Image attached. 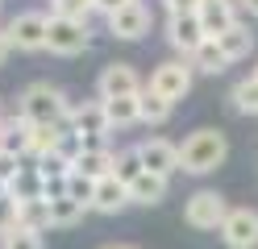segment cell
<instances>
[{"label":"cell","mask_w":258,"mask_h":249,"mask_svg":"<svg viewBox=\"0 0 258 249\" xmlns=\"http://www.w3.org/2000/svg\"><path fill=\"white\" fill-rule=\"evenodd\" d=\"M191 66L196 71H204V75H221L225 66H229V58H225V50H221V42H213L208 38L200 50H196V58H191Z\"/></svg>","instance_id":"obj_20"},{"label":"cell","mask_w":258,"mask_h":249,"mask_svg":"<svg viewBox=\"0 0 258 249\" xmlns=\"http://www.w3.org/2000/svg\"><path fill=\"white\" fill-rule=\"evenodd\" d=\"M221 42V50H225V58H229V62H237V58H246L250 54V50H254V33H250V25H233L229 33H225V38H217Z\"/></svg>","instance_id":"obj_19"},{"label":"cell","mask_w":258,"mask_h":249,"mask_svg":"<svg viewBox=\"0 0 258 249\" xmlns=\"http://www.w3.org/2000/svg\"><path fill=\"white\" fill-rule=\"evenodd\" d=\"M229 212L233 208L225 204L221 191H196V195L187 199V208H183V220L191 228H200V232H208V228L221 232V224H225V216H229Z\"/></svg>","instance_id":"obj_3"},{"label":"cell","mask_w":258,"mask_h":249,"mask_svg":"<svg viewBox=\"0 0 258 249\" xmlns=\"http://www.w3.org/2000/svg\"><path fill=\"white\" fill-rule=\"evenodd\" d=\"M125 204H129V187H125L117 175H108V179L96 183V199H92L96 212H121Z\"/></svg>","instance_id":"obj_15"},{"label":"cell","mask_w":258,"mask_h":249,"mask_svg":"<svg viewBox=\"0 0 258 249\" xmlns=\"http://www.w3.org/2000/svg\"><path fill=\"white\" fill-rule=\"evenodd\" d=\"M138 154H142V166H146L150 175L171 179L175 171H179V145H171V141H163V137L142 141V145H138Z\"/></svg>","instance_id":"obj_10"},{"label":"cell","mask_w":258,"mask_h":249,"mask_svg":"<svg viewBox=\"0 0 258 249\" xmlns=\"http://www.w3.org/2000/svg\"><path fill=\"white\" fill-rule=\"evenodd\" d=\"M54 17H71V21H88V13L96 9V0H50Z\"/></svg>","instance_id":"obj_29"},{"label":"cell","mask_w":258,"mask_h":249,"mask_svg":"<svg viewBox=\"0 0 258 249\" xmlns=\"http://www.w3.org/2000/svg\"><path fill=\"white\" fill-rule=\"evenodd\" d=\"M237 9L250 13V17H258V0H237Z\"/></svg>","instance_id":"obj_37"},{"label":"cell","mask_w":258,"mask_h":249,"mask_svg":"<svg viewBox=\"0 0 258 249\" xmlns=\"http://www.w3.org/2000/svg\"><path fill=\"white\" fill-rule=\"evenodd\" d=\"M221 241L229 249H254L258 245V212L254 208H233L221 224Z\"/></svg>","instance_id":"obj_8"},{"label":"cell","mask_w":258,"mask_h":249,"mask_svg":"<svg viewBox=\"0 0 258 249\" xmlns=\"http://www.w3.org/2000/svg\"><path fill=\"white\" fill-rule=\"evenodd\" d=\"M67 195L75 199L79 208H92V199H96V183L92 179H84V175H75L71 171V179H67Z\"/></svg>","instance_id":"obj_28"},{"label":"cell","mask_w":258,"mask_h":249,"mask_svg":"<svg viewBox=\"0 0 258 249\" xmlns=\"http://www.w3.org/2000/svg\"><path fill=\"white\" fill-rule=\"evenodd\" d=\"M17 204H21V224L17 228H34V232L50 228V204L46 199H17Z\"/></svg>","instance_id":"obj_21"},{"label":"cell","mask_w":258,"mask_h":249,"mask_svg":"<svg viewBox=\"0 0 258 249\" xmlns=\"http://www.w3.org/2000/svg\"><path fill=\"white\" fill-rule=\"evenodd\" d=\"M9 195L13 199H42V175L38 171H21L17 183L9 187Z\"/></svg>","instance_id":"obj_27"},{"label":"cell","mask_w":258,"mask_h":249,"mask_svg":"<svg viewBox=\"0 0 258 249\" xmlns=\"http://www.w3.org/2000/svg\"><path fill=\"white\" fill-rule=\"evenodd\" d=\"M229 100H233V108H237L241 116H258V79H254V75L241 79L237 88L229 92Z\"/></svg>","instance_id":"obj_22"},{"label":"cell","mask_w":258,"mask_h":249,"mask_svg":"<svg viewBox=\"0 0 258 249\" xmlns=\"http://www.w3.org/2000/svg\"><path fill=\"white\" fill-rule=\"evenodd\" d=\"M0 249H42V232L34 228H13L5 241H0Z\"/></svg>","instance_id":"obj_32"},{"label":"cell","mask_w":258,"mask_h":249,"mask_svg":"<svg viewBox=\"0 0 258 249\" xmlns=\"http://www.w3.org/2000/svg\"><path fill=\"white\" fill-rule=\"evenodd\" d=\"M254 79H258V66H254Z\"/></svg>","instance_id":"obj_40"},{"label":"cell","mask_w":258,"mask_h":249,"mask_svg":"<svg viewBox=\"0 0 258 249\" xmlns=\"http://www.w3.org/2000/svg\"><path fill=\"white\" fill-rule=\"evenodd\" d=\"M112 175H117V179L125 183V187H129L134 179H142V175H146V166H142L138 145H134V149H121V154H117V166H112Z\"/></svg>","instance_id":"obj_25"},{"label":"cell","mask_w":258,"mask_h":249,"mask_svg":"<svg viewBox=\"0 0 258 249\" xmlns=\"http://www.w3.org/2000/svg\"><path fill=\"white\" fill-rule=\"evenodd\" d=\"M112 166H117V154H108V149H88V154H79L75 162V175H84L92 183H100L112 175Z\"/></svg>","instance_id":"obj_17"},{"label":"cell","mask_w":258,"mask_h":249,"mask_svg":"<svg viewBox=\"0 0 258 249\" xmlns=\"http://www.w3.org/2000/svg\"><path fill=\"white\" fill-rule=\"evenodd\" d=\"M71 133H79V137H108V116H104V104L100 100H92V104H79L71 112Z\"/></svg>","instance_id":"obj_13"},{"label":"cell","mask_w":258,"mask_h":249,"mask_svg":"<svg viewBox=\"0 0 258 249\" xmlns=\"http://www.w3.org/2000/svg\"><path fill=\"white\" fill-rule=\"evenodd\" d=\"M58 137H62V129H46V125H38L34 133H29V154L42 162L46 154H54V149H58Z\"/></svg>","instance_id":"obj_26"},{"label":"cell","mask_w":258,"mask_h":249,"mask_svg":"<svg viewBox=\"0 0 258 249\" xmlns=\"http://www.w3.org/2000/svg\"><path fill=\"white\" fill-rule=\"evenodd\" d=\"M225 154H229V141H225L221 129H196V133L179 145V171H187V175H208V171H217V166L225 162Z\"/></svg>","instance_id":"obj_2"},{"label":"cell","mask_w":258,"mask_h":249,"mask_svg":"<svg viewBox=\"0 0 258 249\" xmlns=\"http://www.w3.org/2000/svg\"><path fill=\"white\" fill-rule=\"evenodd\" d=\"M17 224H21V204L13 195H0V241H5Z\"/></svg>","instance_id":"obj_30"},{"label":"cell","mask_w":258,"mask_h":249,"mask_svg":"<svg viewBox=\"0 0 258 249\" xmlns=\"http://www.w3.org/2000/svg\"><path fill=\"white\" fill-rule=\"evenodd\" d=\"M100 249H138V245H100Z\"/></svg>","instance_id":"obj_38"},{"label":"cell","mask_w":258,"mask_h":249,"mask_svg":"<svg viewBox=\"0 0 258 249\" xmlns=\"http://www.w3.org/2000/svg\"><path fill=\"white\" fill-rule=\"evenodd\" d=\"M29 133H34V125H29L25 116H13V121H0V154L25 158V154H29Z\"/></svg>","instance_id":"obj_14"},{"label":"cell","mask_w":258,"mask_h":249,"mask_svg":"<svg viewBox=\"0 0 258 249\" xmlns=\"http://www.w3.org/2000/svg\"><path fill=\"white\" fill-rule=\"evenodd\" d=\"M92 46L88 21H71V17H54L50 13V29H46V50L54 54H84Z\"/></svg>","instance_id":"obj_4"},{"label":"cell","mask_w":258,"mask_h":249,"mask_svg":"<svg viewBox=\"0 0 258 249\" xmlns=\"http://www.w3.org/2000/svg\"><path fill=\"white\" fill-rule=\"evenodd\" d=\"M84 212H88V208H79L71 195H67V199H54V204H50V228H71V224L84 220Z\"/></svg>","instance_id":"obj_23"},{"label":"cell","mask_w":258,"mask_h":249,"mask_svg":"<svg viewBox=\"0 0 258 249\" xmlns=\"http://www.w3.org/2000/svg\"><path fill=\"white\" fill-rule=\"evenodd\" d=\"M21 171H25V166H21V158H13V154H0V183H5V187H13Z\"/></svg>","instance_id":"obj_33"},{"label":"cell","mask_w":258,"mask_h":249,"mask_svg":"<svg viewBox=\"0 0 258 249\" xmlns=\"http://www.w3.org/2000/svg\"><path fill=\"white\" fill-rule=\"evenodd\" d=\"M200 25H204V33L208 38H225L233 25H237V9L229 5V0H204V9H200Z\"/></svg>","instance_id":"obj_12"},{"label":"cell","mask_w":258,"mask_h":249,"mask_svg":"<svg viewBox=\"0 0 258 249\" xmlns=\"http://www.w3.org/2000/svg\"><path fill=\"white\" fill-rule=\"evenodd\" d=\"M100 104H104V116H108V129H125V125L142 121L138 96H129V100H100Z\"/></svg>","instance_id":"obj_18"},{"label":"cell","mask_w":258,"mask_h":249,"mask_svg":"<svg viewBox=\"0 0 258 249\" xmlns=\"http://www.w3.org/2000/svg\"><path fill=\"white\" fill-rule=\"evenodd\" d=\"M46 29H50L46 13H17L5 33H9L13 50H46Z\"/></svg>","instance_id":"obj_6"},{"label":"cell","mask_w":258,"mask_h":249,"mask_svg":"<svg viewBox=\"0 0 258 249\" xmlns=\"http://www.w3.org/2000/svg\"><path fill=\"white\" fill-rule=\"evenodd\" d=\"M163 195H167V179L163 175H142L129 183V204H142V208H154V204H163Z\"/></svg>","instance_id":"obj_16"},{"label":"cell","mask_w":258,"mask_h":249,"mask_svg":"<svg viewBox=\"0 0 258 249\" xmlns=\"http://www.w3.org/2000/svg\"><path fill=\"white\" fill-rule=\"evenodd\" d=\"M9 50H13V42H9V33H5V29H0V62H5V58H9Z\"/></svg>","instance_id":"obj_36"},{"label":"cell","mask_w":258,"mask_h":249,"mask_svg":"<svg viewBox=\"0 0 258 249\" xmlns=\"http://www.w3.org/2000/svg\"><path fill=\"white\" fill-rule=\"evenodd\" d=\"M34 171H38L42 179H67V175L75 171V166H71L67 158H62V154H46V158H42V162L34 166Z\"/></svg>","instance_id":"obj_31"},{"label":"cell","mask_w":258,"mask_h":249,"mask_svg":"<svg viewBox=\"0 0 258 249\" xmlns=\"http://www.w3.org/2000/svg\"><path fill=\"white\" fill-rule=\"evenodd\" d=\"M100 100H129V96H142L146 88H142V79L138 71L129 62H108L104 71H100Z\"/></svg>","instance_id":"obj_7"},{"label":"cell","mask_w":258,"mask_h":249,"mask_svg":"<svg viewBox=\"0 0 258 249\" xmlns=\"http://www.w3.org/2000/svg\"><path fill=\"white\" fill-rule=\"evenodd\" d=\"M134 0H96V13H104V17H117L121 9H129Z\"/></svg>","instance_id":"obj_35"},{"label":"cell","mask_w":258,"mask_h":249,"mask_svg":"<svg viewBox=\"0 0 258 249\" xmlns=\"http://www.w3.org/2000/svg\"><path fill=\"white\" fill-rule=\"evenodd\" d=\"M17 116H25L29 125H46V129H62L71 121V108H67V96L50 83H29L21 92V104H17Z\"/></svg>","instance_id":"obj_1"},{"label":"cell","mask_w":258,"mask_h":249,"mask_svg":"<svg viewBox=\"0 0 258 249\" xmlns=\"http://www.w3.org/2000/svg\"><path fill=\"white\" fill-rule=\"evenodd\" d=\"M146 88L154 96H163L167 104H175V100H183L191 92V66L183 58H175V62H158L154 71H150V83Z\"/></svg>","instance_id":"obj_5"},{"label":"cell","mask_w":258,"mask_h":249,"mask_svg":"<svg viewBox=\"0 0 258 249\" xmlns=\"http://www.w3.org/2000/svg\"><path fill=\"white\" fill-rule=\"evenodd\" d=\"M108 33L112 38H121V42H138V38H146L150 33V13L142 0H134L129 9H121L117 17H108Z\"/></svg>","instance_id":"obj_11"},{"label":"cell","mask_w":258,"mask_h":249,"mask_svg":"<svg viewBox=\"0 0 258 249\" xmlns=\"http://www.w3.org/2000/svg\"><path fill=\"white\" fill-rule=\"evenodd\" d=\"M167 42L179 50L183 58H196V50L208 42V33L200 25V17H171L167 21Z\"/></svg>","instance_id":"obj_9"},{"label":"cell","mask_w":258,"mask_h":249,"mask_svg":"<svg viewBox=\"0 0 258 249\" xmlns=\"http://www.w3.org/2000/svg\"><path fill=\"white\" fill-rule=\"evenodd\" d=\"M0 195H9V187H5V183H0Z\"/></svg>","instance_id":"obj_39"},{"label":"cell","mask_w":258,"mask_h":249,"mask_svg":"<svg viewBox=\"0 0 258 249\" xmlns=\"http://www.w3.org/2000/svg\"><path fill=\"white\" fill-rule=\"evenodd\" d=\"M138 108H142V121H146V125H163L167 116H171V104H167L163 96H154L150 88L138 96Z\"/></svg>","instance_id":"obj_24"},{"label":"cell","mask_w":258,"mask_h":249,"mask_svg":"<svg viewBox=\"0 0 258 249\" xmlns=\"http://www.w3.org/2000/svg\"><path fill=\"white\" fill-rule=\"evenodd\" d=\"M204 0H167V13L171 17H200Z\"/></svg>","instance_id":"obj_34"}]
</instances>
